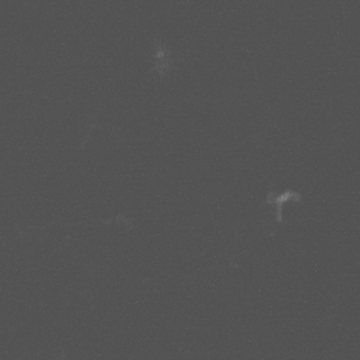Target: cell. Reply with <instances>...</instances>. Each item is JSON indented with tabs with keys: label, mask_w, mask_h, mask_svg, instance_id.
Segmentation results:
<instances>
[{
	"label": "cell",
	"mask_w": 360,
	"mask_h": 360,
	"mask_svg": "<svg viewBox=\"0 0 360 360\" xmlns=\"http://www.w3.org/2000/svg\"><path fill=\"white\" fill-rule=\"evenodd\" d=\"M288 200H300V195L298 193H294V192H287V193H283L280 198L277 199H271L268 196V200L266 203H271V205H277V219L278 222L283 221V206L284 203H287Z\"/></svg>",
	"instance_id": "obj_1"
}]
</instances>
